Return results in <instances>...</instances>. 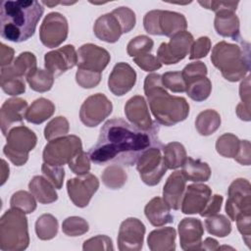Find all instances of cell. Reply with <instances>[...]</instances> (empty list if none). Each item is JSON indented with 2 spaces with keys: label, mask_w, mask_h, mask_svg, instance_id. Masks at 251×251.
Returning <instances> with one entry per match:
<instances>
[{
  "label": "cell",
  "mask_w": 251,
  "mask_h": 251,
  "mask_svg": "<svg viewBox=\"0 0 251 251\" xmlns=\"http://www.w3.org/2000/svg\"><path fill=\"white\" fill-rule=\"evenodd\" d=\"M158 131L156 123L151 129L144 131L123 119L109 120L101 127L96 144L87 153L88 157L97 165L133 166L146 149L162 144Z\"/></svg>",
  "instance_id": "1"
},
{
  "label": "cell",
  "mask_w": 251,
  "mask_h": 251,
  "mask_svg": "<svg viewBox=\"0 0 251 251\" xmlns=\"http://www.w3.org/2000/svg\"><path fill=\"white\" fill-rule=\"evenodd\" d=\"M44 8L38 1H4L0 9V34L12 42L30 38L43 15Z\"/></svg>",
  "instance_id": "2"
},
{
  "label": "cell",
  "mask_w": 251,
  "mask_h": 251,
  "mask_svg": "<svg viewBox=\"0 0 251 251\" xmlns=\"http://www.w3.org/2000/svg\"><path fill=\"white\" fill-rule=\"evenodd\" d=\"M144 93L156 122L166 126L184 121L189 114V104L183 97L169 94L159 74H149L144 79Z\"/></svg>",
  "instance_id": "3"
},
{
  "label": "cell",
  "mask_w": 251,
  "mask_h": 251,
  "mask_svg": "<svg viewBox=\"0 0 251 251\" xmlns=\"http://www.w3.org/2000/svg\"><path fill=\"white\" fill-rule=\"evenodd\" d=\"M237 43L218 42L212 49L211 61L228 81L244 78L250 71V44L240 38Z\"/></svg>",
  "instance_id": "4"
},
{
  "label": "cell",
  "mask_w": 251,
  "mask_h": 251,
  "mask_svg": "<svg viewBox=\"0 0 251 251\" xmlns=\"http://www.w3.org/2000/svg\"><path fill=\"white\" fill-rule=\"evenodd\" d=\"M29 235L25 214L17 209L7 210L0 219V249L22 251L27 248Z\"/></svg>",
  "instance_id": "5"
},
{
  "label": "cell",
  "mask_w": 251,
  "mask_h": 251,
  "mask_svg": "<svg viewBox=\"0 0 251 251\" xmlns=\"http://www.w3.org/2000/svg\"><path fill=\"white\" fill-rule=\"evenodd\" d=\"M7 143L3 148L5 156L17 167H21L28 160V153L34 149L37 136L24 125L14 126L7 134Z\"/></svg>",
  "instance_id": "6"
},
{
  "label": "cell",
  "mask_w": 251,
  "mask_h": 251,
  "mask_svg": "<svg viewBox=\"0 0 251 251\" xmlns=\"http://www.w3.org/2000/svg\"><path fill=\"white\" fill-rule=\"evenodd\" d=\"M143 26L149 34L172 37L185 30L187 22L180 13L167 10H152L145 14Z\"/></svg>",
  "instance_id": "7"
},
{
  "label": "cell",
  "mask_w": 251,
  "mask_h": 251,
  "mask_svg": "<svg viewBox=\"0 0 251 251\" xmlns=\"http://www.w3.org/2000/svg\"><path fill=\"white\" fill-rule=\"evenodd\" d=\"M82 150L81 140L78 136L65 135L49 141L44 149L42 158L44 163L52 166H64Z\"/></svg>",
  "instance_id": "8"
},
{
  "label": "cell",
  "mask_w": 251,
  "mask_h": 251,
  "mask_svg": "<svg viewBox=\"0 0 251 251\" xmlns=\"http://www.w3.org/2000/svg\"><path fill=\"white\" fill-rule=\"evenodd\" d=\"M162 149V144L153 145L146 149L136 162V170L141 180L149 186L158 184L168 170L163 158Z\"/></svg>",
  "instance_id": "9"
},
{
  "label": "cell",
  "mask_w": 251,
  "mask_h": 251,
  "mask_svg": "<svg viewBox=\"0 0 251 251\" xmlns=\"http://www.w3.org/2000/svg\"><path fill=\"white\" fill-rule=\"evenodd\" d=\"M226 213L231 221L241 214L251 213V185L245 178L234 179L227 190Z\"/></svg>",
  "instance_id": "10"
},
{
  "label": "cell",
  "mask_w": 251,
  "mask_h": 251,
  "mask_svg": "<svg viewBox=\"0 0 251 251\" xmlns=\"http://www.w3.org/2000/svg\"><path fill=\"white\" fill-rule=\"evenodd\" d=\"M68 21L62 14L51 12L47 14L39 28L41 43L48 48L60 46L68 37Z\"/></svg>",
  "instance_id": "11"
},
{
  "label": "cell",
  "mask_w": 251,
  "mask_h": 251,
  "mask_svg": "<svg viewBox=\"0 0 251 251\" xmlns=\"http://www.w3.org/2000/svg\"><path fill=\"white\" fill-rule=\"evenodd\" d=\"M193 35L186 30L180 31L171 37L168 43H161L158 51L157 58L162 64L174 65L183 60L193 43Z\"/></svg>",
  "instance_id": "12"
},
{
  "label": "cell",
  "mask_w": 251,
  "mask_h": 251,
  "mask_svg": "<svg viewBox=\"0 0 251 251\" xmlns=\"http://www.w3.org/2000/svg\"><path fill=\"white\" fill-rule=\"evenodd\" d=\"M113 110L112 102L102 93H96L87 97L79 110L80 122L88 126L94 127L100 125Z\"/></svg>",
  "instance_id": "13"
},
{
  "label": "cell",
  "mask_w": 251,
  "mask_h": 251,
  "mask_svg": "<svg viewBox=\"0 0 251 251\" xmlns=\"http://www.w3.org/2000/svg\"><path fill=\"white\" fill-rule=\"evenodd\" d=\"M99 188V180L92 174L78 176L67 181V190L72 202L78 208L86 207Z\"/></svg>",
  "instance_id": "14"
},
{
  "label": "cell",
  "mask_w": 251,
  "mask_h": 251,
  "mask_svg": "<svg viewBox=\"0 0 251 251\" xmlns=\"http://www.w3.org/2000/svg\"><path fill=\"white\" fill-rule=\"evenodd\" d=\"M144 224L136 218H127L122 222L118 233V248L121 251H138L143 246Z\"/></svg>",
  "instance_id": "15"
},
{
  "label": "cell",
  "mask_w": 251,
  "mask_h": 251,
  "mask_svg": "<svg viewBox=\"0 0 251 251\" xmlns=\"http://www.w3.org/2000/svg\"><path fill=\"white\" fill-rule=\"evenodd\" d=\"M76 54L77 69L95 73H102L111 60V56L106 49L92 43L81 45Z\"/></svg>",
  "instance_id": "16"
},
{
  "label": "cell",
  "mask_w": 251,
  "mask_h": 251,
  "mask_svg": "<svg viewBox=\"0 0 251 251\" xmlns=\"http://www.w3.org/2000/svg\"><path fill=\"white\" fill-rule=\"evenodd\" d=\"M77 64V54L72 44L65 45L44 55L45 69L51 73L54 77L74 68Z\"/></svg>",
  "instance_id": "17"
},
{
  "label": "cell",
  "mask_w": 251,
  "mask_h": 251,
  "mask_svg": "<svg viewBox=\"0 0 251 251\" xmlns=\"http://www.w3.org/2000/svg\"><path fill=\"white\" fill-rule=\"evenodd\" d=\"M212 196V189L203 183H193L185 187L181 199V212L186 215L199 214Z\"/></svg>",
  "instance_id": "18"
},
{
  "label": "cell",
  "mask_w": 251,
  "mask_h": 251,
  "mask_svg": "<svg viewBox=\"0 0 251 251\" xmlns=\"http://www.w3.org/2000/svg\"><path fill=\"white\" fill-rule=\"evenodd\" d=\"M136 82V73L127 63H118L113 68L109 78V90L116 96H123L132 89Z\"/></svg>",
  "instance_id": "19"
},
{
  "label": "cell",
  "mask_w": 251,
  "mask_h": 251,
  "mask_svg": "<svg viewBox=\"0 0 251 251\" xmlns=\"http://www.w3.org/2000/svg\"><path fill=\"white\" fill-rule=\"evenodd\" d=\"M179 243L182 250H200L204 227L202 222L196 218H184L177 226Z\"/></svg>",
  "instance_id": "20"
},
{
  "label": "cell",
  "mask_w": 251,
  "mask_h": 251,
  "mask_svg": "<svg viewBox=\"0 0 251 251\" xmlns=\"http://www.w3.org/2000/svg\"><path fill=\"white\" fill-rule=\"evenodd\" d=\"M27 110V102L19 97L7 99L1 106L0 126L3 135L7 136L14 125L21 124Z\"/></svg>",
  "instance_id": "21"
},
{
  "label": "cell",
  "mask_w": 251,
  "mask_h": 251,
  "mask_svg": "<svg viewBox=\"0 0 251 251\" xmlns=\"http://www.w3.org/2000/svg\"><path fill=\"white\" fill-rule=\"evenodd\" d=\"M125 114L131 125L144 131L151 129L155 124L151 120L147 103L141 95H135L127 100L125 105Z\"/></svg>",
  "instance_id": "22"
},
{
  "label": "cell",
  "mask_w": 251,
  "mask_h": 251,
  "mask_svg": "<svg viewBox=\"0 0 251 251\" xmlns=\"http://www.w3.org/2000/svg\"><path fill=\"white\" fill-rule=\"evenodd\" d=\"M186 179L181 171H176L170 175L163 187V200L173 210L180 208L181 199L185 190Z\"/></svg>",
  "instance_id": "23"
},
{
  "label": "cell",
  "mask_w": 251,
  "mask_h": 251,
  "mask_svg": "<svg viewBox=\"0 0 251 251\" xmlns=\"http://www.w3.org/2000/svg\"><path fill=\"white\" fill-rule=\"evenodd\" d=\"M93 32L98 39L107 43H115L123 34V29L120 22L111 12L100 16L95 21Z\"/></svg>",
  "instance_id": "24"
},
{
  "label": "cell",
  "mask_w": 251,
  "mask_h": 251,
  "mask_svg": "<svg viewBox=\"0 0 251 251\" xmlns=\"http://www.w3.org/2000/svg\"><path fill=\"white\" fill-rule=\"evenodd\" d=\"M214 26L218 34L229 37L234 41L241 38L239 32V19L231 10H221L216 13Z\"/></svg>",
  "instance_id": "25"
},
{
  "label": "cell",
  "mask_w": 251,
  "mask_h": 251,
  "mask_svg": "<svg viewBox=\"0 0 251 251\" xmlns=\"http://www.w3.org/2000/svg\"><path fill=\"white\" fill-rule=\"evenodd\" d=\"M144 214L149 223L154 226H162L171 224L174 217L171 214L170 207L161 197L152 198L144 208Z\"/></svg>",
  "instance_id": "26"
},
{
  "label": "cell",
  "mask_w": 251,
  "mask_h": 251,
  "mask_svg": "<svg viewBox=\"0 0 251 251\" xmlns=\"http://www.w3.org/2000/svg\"><path fill=\"white\" fill-rule=\"evenodd\" d=\"M176 231L174 227H160L152 230L147 237V245L151 251L176 250Z\"/></svg>",
  "instance_id": "27"
},
{
  "label": "cell",
  "mask_w": 251,
  "mask_h": 251,
  "mask_svg": "<svg viewBox=\"0 0 251 251\" xmlns=\"http://www.w3.org/2000/svg\"><path fill=\"white\" fill-rule=\"evenodd\" d=\"M28 189L41 204H50L58 199L55 186L42 176H35L28 183Z\"/></svg>",
  "instance_id": "28"
},
{
  "label": "cell",
  "mask_w": 251,
  "mask_h": 251,
  "mask_svg": "<svg viewBox=\"0 0 251 251\" xmlns=\"http://www.w3.org/2000/svg\"><path fill=\"white\" fill-rule=\"evenodd\" d=\"M55 112V105L46 98H38L34 100L27 108L25 119L31 124L40 125L50 119Z\"/></svg>",
  "instance_id": "29"
},
{
  "label": "cell",
  "mask_w": 251,
  "mask_h": 251,
  "mask_svg": "<svg viewBox=\"0 0 251 251\" xmlns=\"http://www.w3.org/2000/svg\"><path fill=\"white\" fill-rule=\"evenodd\" d=\"M181 173L186 180L193 182H205L211 176V169L206 162L187 157L181 166Z\"/></svg>",
  "instance_id": "30"
},
{
  "label": "cell",
  "mask_w": 251,
  "mask_h": 251,
  "mask_svg": "<svg viewBox=\"0 0 251 251\" xmlns=\"http://www.w3.org/2000/svg\"><path fill=\"white\" fill-rule=\"evenodd\" d=\"M36 65L37 61L33 53L23 52L14 60V62L10 66L3 67L1 69H4L8 73L16 76L26 78L30 74H32L37 69Z\"/></svg>",
  "instance_id": "31"
},
{
  "label": "cell",
  "mask_w": 251,
  "mask_h": 251,
  "mask_svg": "<svg viewBox=\"0 0 251 251\" xmlns=\"http://www.w3.org/2000/svg\"><path fill=\"white\" fill-rule=\"evenodd\" d=\"M221 122V116L217 111L207 109L198 114L195 120V127L200 135L208 136L218 130Z\"/></svg>",
  "instance_id": "32"
},
{
  "label": "cell",
  "mask_w": 251,
  "mask_h": 251,
  "mask_svg": "<svg viewBox=\"0 0 251 251\" xmlns=\"http://www.w3.org/2000/svg\"><path fill=\"white\" fill-rule=\"evenodd\" d=\"M185 85L186 94L189 98L196 102H202L206 100L212 91V83L207 75L188 79L185 81Z\"/></svg>",
  "instance_id": "33"
},
{
  "label": "cell",
  "mask_w": 251,
  "mask_h": 251,
  "mask_svg": "<svg viewBox=\"0 0 251 251\" xmlns=\"http://www.w3.org/2000/svg\"><path fill=\"white\" fill-rule=\"evenodd\" d=\"M162 152L168 170H176L181 167L187 158L184 146L176 141L170 142L163 146Z\"/></svg>",
  "instance_id": "34"
},
{
  "label": "cell",
  "mask_w": 251,
  "mask_h": 251,
  "mask_svg": "<svg viewBox=\"0 0 251 251\" xmlns=\"http://www.w3.org/2000/svg\"><path fill=\"white\" fill-rule=\"evenodd\" d=\"M58 220L51 214H43L35 222V232L39 239L50 240L58 233Z\"/></svg>",
  "instance_id": "35"
},
{
  "label": "cell",
  "mask_w": 251,
  "mask_h": 251,
  "mask_svg": "<svg viewBox=\"0 0 251 251\" xmlns=\"http://www.w3.org/2000/svg\"><path fill=\"white\" fill-rule=\"evenodd\" d=\"M126 178L127 176L124 168L116 164L108 166L101 175L102 182L111 189H119L123 187Z\"/></svg>",
  "instance_id": "36"
},
{
  "label": "cell",
  "mask_w": 251,
  "mask_h": 251,
  "mask_svg": "<svg viewBox=\"0 0 251 251\" xmlns=\"http://www.w3.org/2000/svg\"><path fill=\"white\" fill-rule=\"evenodd\" d=\"M29 87L36 92L49 91L54 83V75L47 70L36 69L26 77Z\"/></svg>",
  "instance_id": "37"
},
{
  "label": "cell",
  "mask_w": 251,
  "mask_h": 251,
  "mask_svg": "<svg viewBox=\"0 0 251 251\" xmlns=\"http://www.w3.org/2000/svg\"><path fill=\"white\" fill-rule=\"evenodd\" d=\"M205 227L207 231L218 237H226L231 231L230 221L225 215H213L205 220Z\"/></svg>",
  "instance_id": "38"
},
{
  "label": "cell",
  "mask_w": 251,
  "mask_h": 251,
  "mask_svg": "<svg viewBox=\"0 0 251 251\" xmlns=\"http://www.w3.org/2000/svg\"><path fill=\"white\" fill-rule=\"evenodd\" d=\"M0 86L6 94L12 96L23 94L25 91V83L24 78L16 76L4 69H1Z\"/></svg>",
  "instance_id": "39"
},
{
  "label": "cell",
  "mask_w": 251,
  "mask_h": 251,
  "mask_svg": "<svg viewBox=\"0 0 251 251\" xmlns=\"http://www.w3.org/2000/svg\"><path fill=\"white\" fill-rule=\"evenodd\" d=\"M240 147L239 138L232 133H224L216 141L217 152L226 158H233L237 155Z\"/></svg>",
  "instance_id": "40"
},
{
  "label": "cell",
  "mask_w": 251,
  "mask_h": 251,
  "mask_svg": "<svg viewBox=\"0 0 251 251\" xmlns=\"http://www.w3.org/2000/svg\"><path fill=\"white\" fill-rule=\"evenodd\" d=\"M241 102L236 106L237 117L245 122L250 121V75H247L239 85Z\"/></svg>",
  "instance_id": "41"
},
{
  "label": "cell",
  "mask_w": 251,
  "mask_h": 251,
  "mask_svg": "<svg viewBox=\"0 0 251 251\" xmlns=\"http://www.w3.org/2000/svg\"><path fill=\"white\" fill-rule=\"evenodd\" d=\"M11 208H17L25 214H30L36 209L35 197L25 190H19L15 192L10 199Z\"/></svg>",
  "instance_id": "42"
},
{
  "label": "cell",
  "mask_w": 251,
  "mask_h": 251,
  "mask_svg": "<svg viewBox=\"0 0 251 251\" xmlns=\"http://www.w3.org/2000/svg\"><path fill=\"white\" fill-rule=\"evenodd\" d=\"M70 129L68 120L63 116H58L52 119L44 128V137L51 141L53 139L67 135Z\"/></svg>",
  "instance_id": "43"
},
{
  "label": "cell",
  "mask_w": 251,
  "mask_h": 251,
  "mask_svg": "<svg viewBox=\"0 0 251 251\" xmlns=\"http://www.w3.org/2000/svg\"><path fill=\"white\" fill-rule=\"evenodd\" d=\"M88 229V223L81 217H69L62 224V230L68 236H80L86 233Z\"/></svg>",
  "instance_id": "44"
},
{
  "label": "cell",
  "mask_w": 251,
  "mask_h": 251,
  "mask_svg": "<svg viewBox=\"0 0 251 251\" xmlns=\"http://www.w3.org/2000/svg\"><path fill=\"white\" fill-rule=\"evenodd\" d=\"M154 41L146 35H138L132 38L126 46V52L128 56L134 58L138 55L150 53L153 49Z\"/></svg>",
  "instance_id": "45"
},
{
  "label": "cell",
  "mask_w": 251,
  "mask_h": 251,
  "mask_svg": "<svg viewBox=\"0 0 251 251\" xmlns=\"http://www.w3.org/2000/svg\"><path fill=\"white\" fill-rule=\"evenodd\" d=\"M161 79L165 88H168L175 93L185 92L186 85L181 72H167L161 75Z\"/></svg>",
  "instance_id": "46"
},
{
  "label": "cell",
  "mask_w": 251,
  "mask_h": 251,
  "mask_svg": "<svg viewBox=\"0 0 251 251\" xmlns=\"http://www.w3.org/2000/svg\"><path fill=\"white\" fill-rule=\"evenodd\" d=\"M112 13L116 16V18L120 22L123 29V33L129 32L135 26L136 18H135L134 12L131 9L122 6L114 9Z\"/></svg>",
  "instance_id": "47"
},
{
  "label": "cell",
  "mask_w": 251,
  "mask_h": 251,
  "mask_svg": "<svg viewBox=\"0 0 251 251\" xmlns=\"http://www.w3.org/2000/svg\"><path fill=\"white\" fill-rule=\"evenodd\" d=\"M41 172L43 176L55 186V188H62L65 178V170L62 166H52L43 163L41 166Z\"/></svg>",
  "instance_id": "48"
},
{
  "label": "cell",
  "mask_w": 251,
  "mask_h": 251,
  "mask_svg": "<svg viewBox=\"0 0 251 251\" xmlns=\"http://www.w3.org/2000/svg\"><path fill=\"white\" fill-rule=\"evenodd\" d=\"M68 165L70 170L77 176L86 175L90 171V159L83 150H80Z\"/></svg>",
  "instance_id": "49"
},
{
  "label": "cell",
  "mask_w": 251,
  "mask_h": 251,
  "mask_svg": "<svg viewBox=\"0 0 251 251\" xmlns=\"http://www.w3.org/2000/svg\"><path fill=\"white\" fill-rule=\"evenodd\" d=\"M101 73H95L82 69H77L75 73V81L82 88H93L99 84Z\"/></svg>",
  "instance_id": "50"
},
{
  "label": "cell",
  "mask_w": 251,
  "mask_h": 251,
  "mask_svg": "<svg viewBox=\"0 0 251 251\" xmlns=\"http://www.w3.org/2000/svg\"><path fill=\"white\" fill-rule=\"evenodd\" d=\"M82 249L84 251H93V250H99V251H109L114 250L112 239L107 235H96L94 237H91L83 242Z\"/></svg>",
  "instance_id": "51"
},
{
  "label": "cell",
  "mask_w": 251,
  "mask_h": 251,
  "mask_svg": "<svg viewBox=\"0 0 251 251\" xmlns=\"http://www.w3.org/2000/svg\"><path fill=\"white\" fill-rule=\"evenodd\" d=\"M211 50V40L208 36H201L196 41H193L190 51H189V59L197 60L204 58L208 55Z\"/></svg>",
  "instance_id": "52"
},
{
  "label": "cell",
  "mask_w": 251,
  "mask_h": 251,
  "mask_svg": "<svg viewBox=\"0 0 251 251\" xmlns=\"http://www.w3.org/2000/svg\"><path fill=\"white\" fill-rule=\"evenodd\" d=\"M133 62L145 72H154L162 67V63L159 61V59L150 53H145L134 57Z\"/></svg>",
  "instance_id": "53"
},
{
  "label": "cell",
  "mask_w": 251,
  "mask_h": 251,
  "mask_svg": "<svg viewBox=\"0 0 251 251\" xmlns=\"http://www.w3.org/2000/svg\"><path fill=\"white\" fill-rule=\"evenodd\" d=\"M207 73H208L207 66L201 61H196V62L186 65L184 67V69L182 70L181 75H182V77L185 82L186 80L191 79L193 77L207 75Z\"/></svg>",
  "instance_id": "54"
},
{
  "label": "cell",
  "mask_w": 251,
  "mask_h": 251,
  "mask_svg": "<svg viewBox=\"0 0 251 251\" xmlns=\"http://www.w3.org/2000/svg\"><path fill=\"white\" fill-rule=\"evenodd\" d=\"M250 221H251V213L241 214L235 220L236 226H237V229L242 234L243 240L245 241L246 245L249 248H250V238H251Z\"/></svg>",
  "instance_id": "55"
},
{
  "label": "cell",
  "mask_w": 251,
  "mask_h": 251,
  "mask_svg": "<svg viewBox=\"0 0 251 251\" xmlns=\"http://www.w3.org/2000/svg\"><path fill=\"white\" fill-rule=\"evenodd\" d=\"M198 3L205 9L212 10L215 13L221 10H231L235 12L239 4L238 1H198Z\"/></svg>",
  "instance_id": "56"
},
{
  "label": "cell",
  "mask_w": 251,
  "mask_h": 251,
  "mask_svg": "<svg viewBox=\"0 0 251 251\" xmlns=\"http://www.w3.org/2000/svg\"><path fill=\"white\" fill-rule=\"evenodd\" d=\"M223 196L219 195V194H215L213 196H211L209 202L207 203V205L205 206V208L202 210V212H200V216L201 217H210L213 215H216L220 212L221 208H222V204H223Z\"/></svg>",
  "instance_id": "57"
},
{
  "label": "cell",
  "mask_w": 251,
  "mask_h": 251,
  "mask_svg": "<svg viewBox=\"0 0 251 251\" xmlns=\"http://www.w3.org/2000/svg\"><path fill=\"white\" fill-rule=\"evenodd\" d=\"M234 160L244 166H249L251 163V153H250V142L249 140H240V147Z\"/></svg>",
  "instance_id": "58"
},
{
  "label": "cell",
  "mask_w": 251,
  "mask_h": 251,
  "mask_svg": "<svg viewBox=\"0 0 251 251\" xmlns=\"http://www.w3.org/2000/svg\"><path fill=\"white\" fill-rule=\"evenodd\" d=\"M0 65L1 68L8 67L14 62V54L15 51L10 46L5 45L4 43H1L0 45Z\"/></svg>",
  "instance_id": "59"
},
{
  "label": "cell",
  "mask_w": 251,
  "mask_h": 251,
  "mask_svg": "<svg viewBox=\"0 0 251 251\" xmlns=\"http://www.w3.org/2000/svg\"><path fill=\"white\" fill-rule=\"evenodd\" d=\"M219 242L212 237H207L204 241L201 242L200 250H209V251H215L219 249Z\"/></svg>",
  "instance_id": "60"
},
{
  "label": "cell",
  "mask_w": 251,
  "mask_h": 251,
  "mask_svg": "<svg viewBox=\"0 0 251 251\" xmlns=\"http://www.w3.org/2000/svg\"><path fill=\"white\" fill-rule=\"evenodd\" d=\"M1 185H3L7 178L9 177V172H10V169H9V166L7 165L6 161L5 160H2L1 161Z\"/></svg>",
  "instance_id": "61"
},
{
  "label": "cell",
  "mask_w": 251,
  "mask_h": 251,
  "mask_svg": "<svg viewBox=\"0 0 251 251\" xmlns=\"http://www.w3.org/2000/svg\"><path fill=\"white\" fill-rule=\"evenodd\" d=\"M61 2H49V1H42L41 4H44V5H47L49 7H53V6H56L58 4H60Z\"/></svg>",
  "instance_id": "62"
}]
</instances>
